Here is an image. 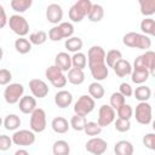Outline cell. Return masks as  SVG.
Masks as SVG:
<instances>
[{"mask_svg":"<svg viewBox=\"0 0 155 155\" xmlns=\"http://www.w3.org/2000/svg\"><path fill=\"white\" fill-rule=\"evenodd\" d=\"M92 2L90 0H79L76 1L69 10V18L71 22L79 23L81 22L86 16H88L91 8H92Z\"/></svg>","mask_w":155,"mask_h":155,"instance_id":"cell-1","label":"cell"},{"mask_svg":"<svg viewBox=\"0 0 155 155\" xmlns=\"http://www.w3.org/2000/svg\"><path fill=\"white\" fill-rule=\"evenodd\" d=\"M10 29L17 34L19 38H24L29 33V23L28 21L21 15H12L8 18Z\"/></svg>","mask_w":155,"mask_h":155,"instance_id":"cell-2","label":"cell"},{"mask_svg":"<svg viewBox=\"0 0 155 155\" xmlns=\"http://www.w3.org/2000/svg\"><path fill=\"white\" fill-rule=\"evenodd\" d=\"M24 93V87L22 84L18 82H13L10 84L5 87L4 90V98L6 101V103L8 104H16L19 103V101L22 99Z\"/></svg>","mask_w":155,"mask_h":155,"instance_id":"cell-3","label":"cell"},{"mask_svg":"<svg viewBox=\"0 0 155 155\" xmlns=\"http://www.w3.org/2000/svg\"><path fill=\"white\" fill-rule=\"evenodd\" d=\"M46 113L44 109L41 108H36L31 114H30V121H29V126L30 130L35 133H40L44 132L46 130Z\"/></svg>","mask_w":155,"mask_h":155,"instance_id":"cell-4","label":"cell"},{"mask_svg":"<svg viewBox=\"0 0 155 155\" xmlns=\"http://www.w3.org/2000/svg\"><path fill=\"white\" fill-rule=\"evenodd\" d=\"M94 107H96L94 99L91 96L82 94V96H80V98L74 104V113L76 115L86 116L94 109Z\"/></svg>","mask_w":155,"mask_h":155,"instance_id":"cell-5","label":"cell"},{"mask_svg":"<svg viewBox=\"0 0 155 155\" xmlns=\"http://www.w3.org/2000/svg\"><path fill=\"white\" fill-rule=\"evenodd\" d=\"M105 51L101 46H92L88 48L87 52V62H88V68H94V67H101L105 64Z\"/></svg>","mask_w":155,"mask_h":155,"instance_id":"cell-6","label":"cell"},{"mask_svg":"<svg viewBox=\"0 0 155 155\" xmlns=\"http://www.w3.org/2000/svg\"><path fill=\"white\" fill-rule=\"evenodd\" d=\"M136 121L140 125H149L153 120L151 115V105L148 102H139L136 107L134 111Z\"/></svg>","mask_w":155,"mask_h":155,"instance_id":"cell-7","label":"cell"},{"mask_svg":"<svg viewBox=\"0 0 155 155\" xmlns=\"http://www.w3.org/2000/svg\"><path fill=\"white\" fill-rule=\"evenodd\" d=\"M115 109L113 107H110V104H103L101 105L99 108V111H98V125L103 128V127H107L109 126L111 122H114L115 120Z\"/></svg>","mask_w":155,"mask_h":155,"instance_id":"cell-8","label":"cell"},{"mask_svg":"<svg viewBox=\"0 0 155 155\" xmlns=\"http://www.w3.org/2000/svg\"><path fill=\"white\" fill-rule=\"evenodd\" d=\"M13 140V144L16 145H22V147H29L34 144L35 142V133L30 130H19L13 133L11 137Z\"/></svg>","mask_w":155,"mask_h":155,"instance_id":"cell-9","label":"cell"},{"mask_svg":"<svg viewBox=\"0 0 155 155\" xmlns=\"http://www.w3.org/2000/svg\"><path fill=\"white\" fill-rule=\"evenodd\" d=\"M85 148L92 155H103L108 149V144L104 139L99 137H92L90 140L86 142Z\"/></svg>","mask_w":155,"mask_h":155,"instance_id":"cell-10","label":"cell"},{"mask_svg":"<svg viewBox=\"0 0 155 155\" xmlns=\"http://www.w3.org/2000/svg\"><path fill=\"white\" fill-rule=\"evenodd\" d=\"M29 88L30 92L33 94V97L35 98H45L48 94V86L44 80L40 79H31L29 81Z\"/></svg>","mask_w":155,"mask_h":155,"instance_id":"cell-11","label":"cell"},{"mask_svg":"<svg viewBox=\"0 0 155 155\" xmlns=\"http://www.w3.org/2000/svg\"><path fill=\"white\" fill-rule=\"evenodd\" d=\"M46 18L52 24H61L63 18V10L62 6L58 4H50L46 8Z\"/></svg>","mask_w":155,"mask_h":155,"instance_id":"cell-12","label":"cell"},{"mask_svg":"<svg viewBox=\"0 0 155 155\" xmlns=\"http://www.w3.org/2000/svg\"><path fill=\"white\" fill-rule=\"evenodd\" d=\"M54 103L58 108H68L73 103V94L67 90H61L54 94Z\"/></svg>","mask_w":155,"mask_h":155,"instance_id":"cell-13","label":"cell"},{"mask_svg":"<svg viewBox=\"0 0 155 155\" xmlns=\"http://www.w3.org/2000/svg\"><path fill=\"white\" fill-rule=\"evenodd\" d=\"M54 65L58 67L63 73L64 71H69L73 68L71 57L67 52H59L54 58Z\"/></svg>","mask_w":155,"mask_h":155,"instance_id":"cell-14","label":"cell"},{"mask_svg":"<svg viewBox=\"0 0 155 155\" xmlns=\"http://www.w3.org/2000/svg\"><path fill=\"white\" fill-rule=\"evenodd\" d=\"M18 107L23 114H31L36 109V99L31 96H23L18 103Z\"/></svg>","mask_w":155,"mask_h":155,"instance_id":"cell-15","label":"cell"},{"mask_svg":"<svg viewBox=\"0 0 155 155\" xmlns=\"http://www.w3.org/2000/svg\"><path fill=\"white\" fill-rule=\"evenodd\" d=\"M114 73L119 76V78H125V76H127V75H131L132 74V65H131V63L128 62V61H126V59H120L115 65H114Z\"/></svg>","mask_w":155,"mask_h":155,"instance_id":"cell-16","label":"cell"},{"mask_svg":"<svg viewBox=\"0 0 155 155\" xmlns=\"http://www.w3.org/2000/svg\"><path fill=\"white\" fill-rule=\"evenodd\" d=\"M133 145L128 140H119L114 145V153L115 155H133Z\"/></svg>","mask_w":155,"mask_h":155,"instance_id":"cell-17","label":"cell"},{"mask_svg":"<svg viewBox=\"0 0 155 155\" xmlns=\"http://www.w3.org/2000/svg\"><path fill=\"white\" fill-rule=\"evenodd\" d=\"M51 127H52V130L56 133H61L62 134V133L68 132V130L70 127V122H68V120L64 119V117H62V116H57V117H54L52 120Z\"/></svg>","mask_w":155,"mask_h":155,"instance_id":"cell-18","label":"cell"},{"mask_svg":"<svg viewBox=\"0 0 155 155\" xmlns=\"http://www.w3.org/2000/svg\"><path fill=\"white\" fill-rule=\"evenodd\" d=\"M67 79L71 85H81L85 81V73L84 70H80L78 68H71L68 71Z\"/></svg>","mask_w":155,"mask_h":155,"instance_id":"cell-19","label":"cell"},{"mask_svg":"<svg viewBox=\"0 0 155 155\" xmlns=\"http://www.w3.org/2000/svg\"><path fill=\"white\" fill-rule=\"evenodd\" d=\"M52 153H53V155H69L70 145L68 144V142H65L63 139L56 140L52 145Z\"/></svg>","mask_w":155,"mask_h":155,"instance_id":"cell-20","label":"cell"},{"mask_svg":"<svg viewBox=\"0 0 155 155\" xmlns=\"http://www.w3.org/2000/svg\"><path fill=\"white\" fill-rule=\"evenodd\" d=\"M82 45H84V42L79 36H71V38L67 39L64 42L65 48L69 52H74V53H78L82 48Z\"/></svg>","mask_w":155,"mask_h":155,"instance_id":"cell-21","label":"cell"},{"mask_svg":"<svg viewBox=\"0 0 155 155\" xmlns=\"http://www.w3.org/2000/svg\"><path fill=\"white\" fill-rule=\"evenodd\" d=\"M149 70L148 69H133L132 74H131V80L134 84L142 85L143 82H145L149 79Z\"/></svg>","mask_w":155,"mask_h":155,"instance_id":"cell-22","label":"cell"},{"mask_svg":"<svg viewBox=\"0 0 155 155\" xmlns=\"http://www.w3.org/2000/svg\"><path fill=\"white\" fill-rule=\"evenodd\" d=\"M21 126V119L16 114H8L4 119V127L7 131H16Z\"/></svg>","mask_w":155,"mask_h":155,"instance_id":"cell-23","label":"cell"},{"mask_svg":"<svg viewBox=\"0 0 155 155\" xmlns=\"http://www.w3.org/2000/svg\"><path fill=\"white\" fill-rule=\"evenodd\" d=\"M87 17H88V19L91 22H94V23L101 22L103 19V17H104V8H103V6L99 5V4H93Z\"/></svg>","mask_w":155,"mask_h":155,"instance_id":"cell-24","label":"cell"},{"mask_svg":"<svg viewBox=\"0 0 155 155\" xmlns=\"http://www.w3.org/2000/svg\"><path fill=\"white\" fill-rule=\"evenodd\" d=\"M133 94H134V97H136L137 101H139V102H147L151 97V90L148 86L139 85L133 91Z\"/></svg>","mask_w":155,"mask_h":155,"instance_id":"cell-25","label":"cell"},{"mask_svg":"<svg viewBox=\"0 0 155 155\" xmlns=\"http://www.w3.org/2000/svg\"><path fill=\"white\" fill-rule=\"evenodd\" d=\"M88 93L93 99H101L104 97L105 91H104V87L98 81H94L88 85Z\"/></svg>","mask_w":155,"mask_h":155,"instance_id":"cell-26","label":"cell"},{"mask_svg":"<svg viewBox=\"0 0 155 155\" xmlns=\"http://www.w3.org/2000/svg\"><path fill=\"white\" fill-rule=\"evenodd\" d=\"M15 48L18 53L25 54V53L31 51V42L25 38H18L15 41Z\"/></svg>","mask_w":155,"mask_h":155,"instance_id":"cell-27","label":"cell"},{"mask_svg":"<svg viewBox=\"0 0 155 155\" xmlns=\"http://www.w3.org/2000/svg\"><path fill=\"white\" fill-rule=\"evenodd\" d=\"M122 59V53L121 51L119 50H109L107 52V56H105V63L109 68H114V65L120 61Z\"/></svg>","mask_w":155,"mask_h":155,"instance_id":"cell-28","label":"cell"},{"mask_svg":"<svg viewBox=\"0 0 155 155\" xmlns=\"http://www.w3.org/2000/svg\"><path fill=\"white\" fill-rule=\"evenodd\" d=\"M87 125V120L86 116H81V115H74L70 119V127L78 132L80 131H85V127Z\"/></svg>","mask_w":155,"mask_h":155,"instance_id":"cell-29","label":"cell"},{"mask_svg":"<svg viewBox=\"0 0 155 155\" xmlns=\"http://www.w3.org/2000/svg\"><path fill=\"white\" fill-rule=\"evenodd\" d=\"M139 7L143 16H151L155 13V0H139Z\"/></svg>","mask_w":155,"mask_h":155,"instance_id":"cell-30","label":"cell"},{"mask_svg":"<svg viewBox=\"0 0 155 155\" xmlns=\"http://www.w3.org/2000/svg\"><path fill=\"white\" fill-rule=\"evenodd\" d=\"M31 4H33L31 0H12L10 2L12 10L16 11V12H19V13L25 12L31 6Z\"/></svg>","mask_w":155,"mask_h":155,"instance_id":"cell-31","label":"cell"},{"mask_svg":"<svg viewBox=\"0 0 155 155\" xmlns=\"http://www.w3.org/2000/svg\"><path fill=\"white\" fill-rule=\"evenodd\" d=\"M71 64H73V68L84 70V68H86V65H87V58L82 52L74 53L71 56Z\"/></svg>","mask_w":155,"mask_h":155,"instance_id":"cell-32","label":"cell"},{"mask_svg":"<svg viewBox=\"0 0 155 155\" xmlns=\"http://www.w3.org/2000/svg\"><path fill=\"white\" fill-rule=\"evenodd\" d=\"M138 39H139V33L130 31V33H127V34L124 35V38H122V42H124V45L127 46V47L137 48Z\"/></svg>","mask_w":155,"mask_h":155,"instance_id":"cell-33","label":"cell"},{"mask_svg":"<svg viewBox=\"0 0 155 155\" xmlns=\"http://www.w3.org/2000/svg\"><path fill=\"white\" fill-rule=\"evenodd\" d=\"M47 40V34L44 31V30H38V31H34L29 35V41L31 42V45H42L45 44Z\"/></svg>","mask_w":155,"mask_h":155,"instance_id":"cell-34","label":"cell"},{"mask_svg":"<svg viewBox=\"0 0 155 155\" xmlns=\"http://www.w3.org/2000/svg\"><path fill=\"white\" fill-rule=\"evenodd\" d=\"M143 56L145 58L147 67H148V70H149L150 75L155 78V52L148 50V51H145V53H143Z\"/></svg>","mask_w":155,"mask_h":155,"instance_id":"cell-35","label":"cell"},{"mask_svg":"<svg viewBox=\"0 0 155 155\" xmlns=\"http://www.w3.org/2000/svg\"><path fill=\"white\" fill-rule=\"evenodd\" d=\"M126 104L125 103V97L117 91V92H114L111 96H110V107H113L116 111L124 105Z\"/></svg>","mask_w":155,"mask_h":155,"instance_id":"cell-36","label":"cell"},{"mask_svg":"<svg viewBox=\"0 0 155 155\" xmlns=\"http://www.w3.org/2000/svg\"><path fill=\"white\" fill-rule=\"evenodd\" d=\"M62 75H63V71H62L58 67H56L54 64L51 65V67H48V68L46 69V71H45V76H46L47 80H50V82L54 81L56 79H58V78L62 76Z\"/></svg>","mask_w":155,"mask_h":155,"instance_id":"cell-37","label":"cell"},{"mask_svg":"<svg viewBox=\"0 0 155 155\" xmlns=\"http://www.w3.org/2000/svg\"><path fill=\"white\" fill-rule=\"evenodd\" d=\"M102 132V127L98 125V122H94V121H88L86 127H85V133L87 136H91V137H96L98 136L99 133Z\"/></svg>","mask_w":155,"mask_h":155,"instance_id":"cell-38","label":"cell"},{"mask_svg":"<svg viewBox=\"0 0 155 155\" xmlns=\"http://www.w3.org/2000/svg\"><path fill=\"white\" fill-rule=\"evenodd\" d=\"M58 27H59V29H61L62 35H63L64 39L65 38L69 39V38L73 36V34H74V25L70 22H62L61 24H58Z\"/></svg>","mask_w":155,"mask_h":155,"instance_id":"cell-39","label":"cell"},{"mask_svg":"<svg viewBox=\"0 0 155 155\" xmlns=\"http://www.w3.org/2000/svg\"><path fill=\"white\" fill-rule=\"evenodd\" d=\"M117 116L119 119L124 120H130L133 116V109L130 104H124L119 110H117Z\"/></svg>","mask_w":155,"mask_h":155,"instance_id":"cell-40","label":"cell"},{"mask_svg":"<svg viewBox=\"0 0 155 155\" xmlns=\"http://www.w3.org/2000/svg\"><path fill=\"white\" fill-rule=\"evenodd\" d=\"M155 24V19L153 18H144L142 22H140V30L144 35H151V30H153V27Z\"/></svg>","mask_w":155,"mask_h":155,"instance_id":"cell-41","label":"cell"},{"mask_svg":"<svg viewBox=\"0 0 155 155\" xmlns=\"http://www.w3.org/2000/svg\"><path fill=\"white\" fill-rule=\"evenodd\" d=\"M131 128V122L130 120H124V119H116L115 120V130L119 132H127Z\"/></svg>","mask_w":155,"mask_h":155,"instance_id":"cell-42","label":"cell"},{"mask_svg":"<svg viewBox=\"0 0 155 155\" xmlns=\"http://www.w3.org/2000/svg\"><path fill=\"white\" fill-rule=\"evenodd\" d=\"M48 38H50V40H52V41H61L62 39H64L58 25H54L53 28H51V29L48 30Z\"/></svg>","mask_w":155,"mask_h":155,"instance_id":"cell-43","label":"cell"},{"mask_svg":"<svg viewBox=\"0 0 155 155\" xmlns=\"http://www.w3.org/2000/svg\"><path fill=\"white\" fill-rule=\"evenodd\" d=\"M12 80V74L10 70L2 68L0 70V85L1 86H6V85H10V81Z\"/></svg>","mask_w":155,"mask_h":155,"instance_id":"cell-44","label":"cell"},{"mask_svg":"<svg viewBox=\"0 0 155 155\" xmlns=\"http://www.w3.org/2000/svg\"><path fill=\"white\" fill-rule=\"evenodd\" d=\"M12 143H13V140L8 136H6V134H1L0 136V150L1 151L8 150L12 147Z\"/></svg>","mask_w":155,"mask_h":155,"instance_id":"cell-45","label":"cell"},{"mask_svg":"<svg viewBox=\"0 0 155 155\" xmlns=\"http://www.w3.org/2000/svg\"><path fill=\"white\" fill-rule=\"evenodd\" d=\"M119 92H120L125 98H127V97H131V96L133 94V88L131 87L130 84H127V82H121V84H120V87H119Z\"/></svg>","mask_w":155,"mask_h":155,"instance_id":"cell-46","label":"cell"},{"mask_svg":"<svg viewBox=\"0 0 155 155\" xmlns=\"http://www.w3.org/2000/svg\"><path fill=\"white\" fill-rule=\"evenodd\" d=\"M133 69H148L147 67V62H145V58L143 54L138 56L134 62H133Z\"/></svg>","mask_w":155,"mask_h":155,"instance_id":"cell-47","label":"cell"},{"mask_svg":"<svg viewBox=\"0 0 155 155\" xmlns=\"http://www.w3.org/2000/svg\"><path fill=\"white\" fill-rule=\"evenodd\" d=\"M67 82H68V79H67V76L63 74L62 76H59L58 79H56V80L52 81L51 84H52V86H54V87H57V88H62V87H64V86L67 85Z\"/></svg>","mask_w":155,"mask_h":155,"instance_id":"cell-48","label":"cell"},{"mask_svg":"<svg viewBox=\"0 0 155 155\" xmlns=\"http://www.w3.org/2000/svg\"><path fill=\"white\" fill-rule=\"evenodd\" d=\"M154 139H155V133H147V134L143 137V144L145 145V148L150 149L151 145H153Z\"/></svg>","mask_w":155,"mask_h":155,"instance_id":"cell-49","label":"cell"},{"mask_svg":"<svg viewBox=\"0 0 155 155\" xmlns=\"http://www.w3.org/2000/svg\"><path fill=\"white\" fill-rule=\"evenodd\" d=\"M0 12H1L0 27H1V28H4V27L6 25V23H8V19H7V17H6V12H5V8H4V6H1V5H0Z\"/></svg>","mask_w":155,"mask_h":155,"instance_id":"cell-50","label":"cell"},{"mask_svg":"<svg viewBox=\"0 0 155 155\" xmlns=\"http://www.w3.org/2000/svg\"><path fill=\"white\" fill-rule=\"evenodd\" d=\"M15 155H29V153H28L25 149H18V150L15 153Z\"/></svg>","mask_w":155,"mask_h":155,"instance_id":"cell-51","label":"cell"},{"mask_svg":"<svg viewBox=\"0 0 155 155\" xmlns=\"http://www.w3.org/2000/svg\"><path fill=\"white\" fill-rule=\"evenodd\" d=\"M151 35L155 38V24H154V27H153V30H151Z\"/></svg>","mask_w":155,"mask_h":155,"instance_id":"cell-52","label":"cell"},{"mask_svg":"<svg viewBox=\"0 0 155 155\" xmlns=\"http://www.w3.org/2000/svg\"><path fill=\"white\" fill-rule=\"evenodd\" d=\"M150 150H154V151H155V139H154V142H153V145H151Z\"/></svg>","mask_w":155,"mask_h":155,"instance_id":"cell-53","label":"cell"},{"mask_svg":"<svg viewBox=\"0 0 155 155\" xmlns=\"http://www.w3.org/2000/svg\"><path fill=\"white\" fill-rule=\"evenodd\" d=\"M153 130H154V131H155V120H154V121H153Z\"/></svg>","mask_w":155,"mask_h":155,"instance_id":"cell-54","label":"cell"},{"mask_svg":"<svg viewBox=\"0 0 155 155\" xmlns=\"http://www.w3.org/2000/svg\"><path fill=\"white\" fill-rule=\"evenodd\" d=\"M154 97H155V93H154Z\"/></svg>","mask_w":155,"mask_h":155,"instance_id":"cell-55","label":"cell"}]
</instances>
